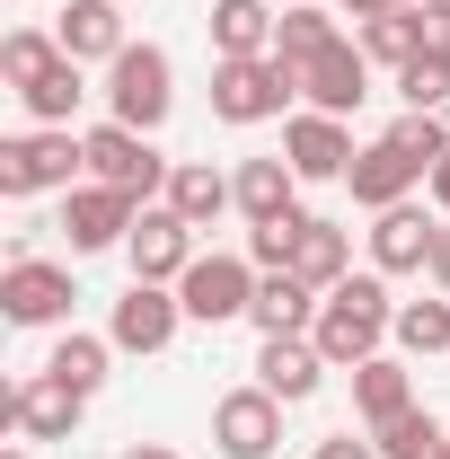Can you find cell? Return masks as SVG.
Instances as JSON below:
<instances>
[{
  "label": "cell",
  "instance_id": "6da1fadb",
  "mask_svg": "<svg viewBox=\"0 0 450 459\" xmlns=\"http://www.w3.org/2000/svg\"><path fill=\"white\" fill-rule=\"evenodd\" d=\"M397 327V300H389V274H344L327 300H318V353H327V371H362Z\"/></svg>",
  "mask_w": 450,
  "mask_h": 459
},
{
  "label": "cell",
  "instance_id": "7a4b0ae2",
  "mask_svg": "<svg viewBox=\"0 0 450 459\" xmlns=\"http://www.w3.org/2000/svg\"><path fill=\"white\" fill-rule=\"evenodd\" d=\"M80 177H89V160H80V133H71V124H27V133L0 142V195H9V204L71 195Z\"/></svg>",
  "mask_w": 450,
  "mask_h": 459
},
{
  "label": "cell",
  "instance_id": "3957f363",
  "mask_svg": "<svg viewBox=\"0 0 450 459\" xmlns=\"http://www.w3.org/2000/svg\"><path fill=\"white\" fill-rule=\"evenodd\" d=\"M80 160H89L98 186H124L133 204H160V195H169V177H177V160H160V142H151V133H133V124H115V115L80 133Z\"/></svg>",
  "mask_w": 450,
  "mask_h": 459
},
{
  "label": "cell",
  "instance_id": "277c9868",
  "mask_svg": "<svg viewBox=\"0 0 450 459\" xmlns=\"http://www.w3.org/2000/svg\"><path fill=\"white\" fill-rule=\"evenodd\" d=\"M300 107V71L274 54H256V62H212V115L221 124H274V115Z\"/></svg>",
  "mask_w": 450,
  "mask_h": 459
},
{
  "label": "cell",
  "instance_id": "5b68a950",
  "mask_svg": "<svg viewBox=\"0 0 450 459\" xmlns=\"http://www.w3.org/2000/svg\"><path fill=\"white\" fill-rule=\"evenodd\" d=\"M177 107V62L169 45H124L107 62V115L115 124H133V133H160Z\"/></svg>",
  "mask_w": 450,
  "mask_h": 459
},
{
  "label": "cell",
  "instance_id": "8992f818",
  "mask_svg": "<svg viewBox=\"0 0 450 459\" xmlns=\"http://www.w3.org/2000/svg\"><path fill=\"white\" fill-rule=\"evenodd\" d=\"M71 300H80L71 265L36 256V247L9 256V274H0V318H9V327H71Z\"/></svg>",
  "mask_w": 450,
  "mask_h": 459
},
{
  "label": "cell",
  "instance_id": "52a82bcc",
  "mask_svg": "<svg viewBox=\"0 0 450 459\" xmlns=\"http://www.w3.org/2000/svg\"><path fill=\"white\" fill-rule=\"evenodd\" d=\"M256 283H265V274H256L247 256L212 247V256H195V265L177 274V300H186V318H195V327H229V318H247Z\"/></svg>",
  "mask_w": 450,
  "mask_h": 459
},
{
  "label": "cell",
  "instance_id": "ba28073f",
  "mask_svg": "<svg viewBox=\"0 0 450 459\" xmlns=\"http://www.w3.org/2000/svg\"><path fill=\"white\" fill-rule=\"evenodd\" d=\"M353 151H362V142H353L344 115H318V107H291V115H282V160H291L300 186H344Z\"/></svg>",
  "mask_w": 450,
  "mask_h": 459
},
{
  "label": "cell",
  "instance_id": "9c48e42d",
  "mask_svg": "<svg viewBox=\"0 0 450 459\" xmlns=\"http://www.w3.org/2000/svg\"><path fill=\"white\" fill-rule=\"evenodd\" d=\"M177 327H186V300H177V283H124L107 309V336L115 353H169Z\"/></svg>",
  "mask_w": 450,
  "mask_h": 459
},
{
  "label": "cell",
  "instance_id": "30bf717a",
  "mask_svg": "<svg viewBox=\"0 0 450 459\" xmlns=\"http://www.w3.org/2000/svg\"><path fill=\"white\" fill-rule=\"evenodd\" d=\"M142 221V204L124 195V186H98V177H80L71 195H62V238H71V256H98V247H124Z\"/></svg>",
  "mask_w": 450,
  "mask_h": 459
},
{
  "label": "cell",
  "instance_id": "8fae6325",
  "mask_svg": "<svg viewBox=\"0 0 450 459\" xmlns=\"http://www.w3.org/2000/svg\"><path fill=\"white\" fill-rule=\"evenodd\" d=\"M212 451L221 459H274L282 451V398L274 389H229V398H212Z\"/></svg>",
  "mask_w": 450,
  "mask_h": 459
},
{
  "label": "cell",
  "instance_id": "7c38bea8",
  "mask_svg": "<svg viewBox=\"0 0 450 459\" xmlns=\"http://www.w3.org/2000/svg\"><path fill=\"white\" fill-rule=\"evenodd\" d=\"M0 415H9V433H18V442H71V433H80V415H89V398H80V389H62L54 371H27V380H9Z\"/></svg>",
  "mask_w": 450,
  "mask_h": 459
},
{
  "label": "cell",
  "instance_id": "4fadbf2b",
  "mask_svg": "<svg viewBox=\"0 0 450 459\" xmlns=\"http://www.w3.org/2000/svg\"><path fill=\"white\" fill-rule=\"evenodd\" d=\"M371 71H380V62L362 54V36H344V45H327L318 62H300V107L344 115V124H353V107L371 98Z\"/></svg>",
  "mask_w": 450,
  "mask_h": 459
},
{
  "label": "cell",
  "instance_id": "5bb4252c",
  "mask_svg": "<svg viewBox=\"0 0 450 459\" xmlns=\"http://www.w3.org/2000/svg\"><path fill=\"white\" fill-rule=\"evenodd\" d=\"M124 256H133V283H177L203 247H195V221H177L169 204H142V221L124 238Z\"/></svg>",
  "mask_w": 450,
  "mask_h": 459
},
{
  "label": "cell",
  "instance_id": "9a60e30c",
  "mask_svg": "<svg viewBox=\"0 0 450 459\" xmlns=\"http://www.w3.org/2000/svg\"><path fill=\"white\" fill-rule=\"evenodd\" d=\"M424 177H433V169H424V160H406L389 133H380V142H362V151H353L344 195H353L362 212H389V204H415V186H424Z\"/></svg>",
  "mask_w": 450,
  "mask_h": 459
},
{
  "label": "cell",
  "instance_id": "2e32d148",
  "mask_svg": "<svg viewBox=\"0 0 450 459\" xmlns=\"http://www.w3.org/2000/svg\"><path fill=\"white\" fill-rule=\"evenodd\" d=\"M433 238H442V212H424V204L371 212V274H424L433 265Z\"/></svg>",
  "mask_w": 450,
  "mask_h": 459
},
{
  "label": "cell",
  "instance_id": "e0dca14e",
  "mask_svg": "<svg viewBox=\"0 0 450 459\" xmlns=\"http://www.w3.org/2000/svg\"><path fill=\"white\" fill-rule=\"evenodd\" d=\"M318 380H327V353H318V336H265V344H256V389H274L282 406L318 398Z\"/></svg>",
  "mask_w": 450,
  "mask_h": 459
},
{
  "label": "cell",
  "instance_id": "ac0fdd59",
  "mask_svg": "<svg viewBox=\"0 0 450 459\" xmlns=\"http://www.w3.org/2000/svg\"><path fill=\"white\" fill-rule=\"evenodd\" d=\"M238 221L247 230H265V221H300V177H291V160H238Z\"/></svg>",
  "mask_w": 450,
  "mask_h": 459
},
{
  "label": "cell",
  "instance_id": "d6986e66",
  "mask_svg": "<svg viewBox=\"0 0 450 459\" xmlns=\"http://www.w3.org/2000/svg\"><path fill=\"white\" fill-rule=\"evenodd\" d=\"M212 62H256V54H274V27H282V9L274 0H212Z\"/></svg>",
  "mask_w": 450,
  "mask_h": 459
},
{
  "label": "cell",
  "instance_id": "ffe728a7",
  "mask_svg": "<svg viewBox=\"0 0 450 459\" xmlns=\"http://www.w3.org/2000/svg\"><path fill=\"white\" fill-rule=\"evenodd\" d=\"M318 300H327V291H309L300 274H265L256 300H247V327H256V336H309V327H318Z\"/></svg>",
  "mask_w": 450,
  "mask_h": 459
},
{
  "label": "cell",
  "instance_id": "44dd1931",
  "mask_svg": "<svg viewBox=\"0 0 450 459\" xmlns=\"http://www.w3.org/2000/svg\"><path fill=\"white\" fill-rule=\"evenodd\" d=\"M406 406H415V362H406V353H371V362L353 371V415L380 433V424L406 415Z\"/></svg>",
  "mask_w": 450,
  "mask_h": 459
},
{
  "label": "cell",
  "instance_id": "7402d4cb",
  "mask_svg": "<svg viewBox=\"0 0 450 459\" xmlns=\"http://www.w3.org/2000/svg\"><path fill=\"white\" fill-rule=\"evenodd\" d=\"M54 36H62V54H71V62H115L124 45H133L115 0H71V9L54 18Z\"/></svg>",
  "mask_w": 450,
  "mask_h": 459
},
{
  "label": "cell",
  "instance_id": "603a6c76",
  "mask_svg": "<svg viewBox=\"0 0 450 459\" xmlns=\"http://www.w3.org/2000/svg\"><path fill=\"white\" fill-rule=\"evenodd\" d=\"M160 204H169L177 221L212 230L221 212H238V186H229V177L212 169V160H177V177H169V195H160Z\"/></svg>",
  "mask_w": 450,
  "mask_h": 459
},
{
  "label": "cell",
  "instance_id": "cb8c5ba5",
  "mask_svg": "<svg viewBox=\"0 0 450 459\" xmlns=\"http://www.w3.org/2000/svg\"><path fill=\"white\" fill-rule=\"evenodd\" d=\"M291 274H300L309 291H336L344 274H353V230L309 212V221H300V247H291Z\"/></svg>",
  "mask_w": 450,
  "mask_h": 459
},
{
  "label": "cell",
  "instance_id": "d4e9b609",
  "mask_svg": "<svg viewBox=\"0 0 450 459\" xmlns=\"http://www.w3.org/2000/svg\"><path fill=\"white\" fill-rule=\"evenodd\" d=\"M45 371H54L62 389H80V398H98L115 371V336H89V327H62L54 353H45Z\"/></svg>",
  "mask_w": 450,
  "mask_h": 459
},
{
  "label": "cell",
  "instance_id": "484cf974",
  "mask_svg": "<svg viewBox=\"0 0 450 459\" xmlns=\"http://www.w3.org/2000/svg\"><path fill=\"white\" fill-rule=\"evenodd\" d=\"M327 45H344V27H336V9L327 0H300V9H282V27H274V62H318Z\"/></svg>",
  "mask_w": 450,
  "mask_h": 459
},
{
  "label": "cell",
  "instance_id": "4316f807",
  "mask_svg": "<svg viewBox=\"0 0 450 459\" xmlns=\"http://www.w3.org/2000/svg\"><path fill=\"white\" fill-rule=\"evenodd\" d=\"M80 71H89V62H71V54H62L54 71L36 80V89H18V107L36 115V124H80V107H89V80H80Z\"/></svg>",
  "mask_w": 450,
  "mask_h": 459
},
{
  "label": "cell",
  "instance_id": "83f0119b",
  "mask_svg": "<svg viewBox=\"0 0 450 459\" xmlns=\"http://www.w3.org/2000/svg\"><path fill=\"white\" fill-rule=\"evenodd\" d=\"M397 353L406 362H433V353H450V291H433V300H397Z\"/></svg>",
  "mask_w": 450,
  "mask_h": 459
},
{
  "label": "cell",
  "instance_id": "f1b7e54d",
  "mask_svg": "<svg viewBox=\"0 0 450 459\" xmlns=\"http://www.w3.org/2000/svg\"><path fill=\"white\" fill-rule=\"evenodd\" d=\"M54 62H62L54 27H9V36H0V80H9V89H36Z\"/></svg>",
  "mask_w": 450,
  "mask_h": 459
},
{
  "label": "cell",
  "instance_id": "f546056e",
  "mask_svg": "<svg viewBox=\"0 0 450 459\" xmlns=\"http://www.w3.org/2000/svg\"><path fill=\"white\" fill-rule=\"evenodd\" d=\"M353 36H362V54L380 62V71H406V62L424 54V9H389V18H371Z\"/></svg>",
  "mask_w": 450,
  "mask_h": 459
},
{
  "label": "cell",
  "instance_id": "4dcf8cb0",
  "mask_svg": "<svg viewBox=\"0 0 450 459\" xmlns=\"http://www.w3.org/2000/svg\"><path fill=\"white\" fill-rule=\"evenodd\" d=\"M380 459H442V442H450V424L433 415V406H406V415H389L380 433Z\"/></svg>",
  "mask_w": 450,
  "mask_h": 459
},
{
  "label": "cell",
  "instance_id": "1f68e13d",
  "mask_svg": "<svg viewBox=\"0 0 450 459\" xmlns=\"http://www.w3.org/2000/svg\"><path fill=\"white\" fill-rule=\"evenodd\" d=\"M397 98H406V115H442L450 107V62L442 54H415L406 71H397Z\"/></svg>",
  "mask_w": 450,
  "mask_h": 459
},
{
  "label": "cell",
  "instance_id": "d6a6232c",
  "mask_svg": "<svg viewBox=\"0 0 450 459\" xmlns=\"http://www.w3.org/2000/svg\"><path fill=\"white\" fill-rule=\"evenodd\" d=\"M389 142L406 151V160H424V169H442V160H450V124H442V115H397Z\"/></svg>",
  "mask_w": 450,
  "mask_h": 459
},
{
  "label": "cell",
  "instance_id": "836d02e7",
  "mask_svg": "<svg viewBox=\"0 0 450 459\" xmlns=\"http://www.w3.org/2000/svg\"><path fill=\"white\" fill-rule=\"evenodd\" d=\"M300 221H309V212H300ZM300 221H265V230H247V265H256V274H291Z\"/></svg>",
  "mask_w": 450,
  "mask_h": 459
},
{
  "label": "cell",
  "instance_id": "e575fe53",
  "mask_svg": "<svg viewBox=\"0 0 450 459\" xmlns=\"http://www.w3.org/2000/svg\"><path fill=\"white\" fill-rule=\"evenodd\" d=\"M424 54L450 62V0H424Z\"/></svg>",
  "mask_w": 450,
  "mask_h": 459
},
{
  "label": "cell",
  "instance_id": "d590c367",
  "mask_svg": "<svg viewBox=\"0 0 450 459\" xmlns=\"http://www.w3.org/2000/svg\"><path fill=\"white\" fill-rule=\"evenodd\" d=\"M309 459H380V442H353V433H327Z\"/></svg>",
  "mask_w": 450,
  "mask_h": 459
},
{
  "label": "cell",
  "instance_id": "8d00e7d4",
  "mask_svg": "<svg viewBox=\"0 0 450 459\" xmlns=\"http://www.w3.org/2000/svg\"><path fill=\"white\" fill-rule=\"evenodd\" d=\"M336 18H353V27H371V18H389V9H406V0H327Z\"/></svg>",
  "mask_w": 450,
  "mask_h": 459
},
{
  "label": "cell",
  "instance_id": "74e56055",
  "mask_svg": "<svg viewBox=\"0 0 450 459\" xmlns=\"http://www.w3.org/2000/svg\"><path fill=\"white\" fill-rule=\"evenodd\" d=\"M424 274H433V291H450V221H442V238H433V265H424Z\"/></svg>",
  "mask_w": 450,
  "mask_h": 459
},
{
  "label": "cell",
  "instance_id": "f35d334b",
  "mask_svg": "<svg viewBox=\"0 0 450 459\" xmlns=\"http://www.w3.org/2000/svg\"><path fill=\"white\" fill-rule=\"evenodd\" d=\"M424 186H433V212H442V221H450V160H442V169H433V177H424Z\"/></svg>",
  "mask_w": 450,
  "mask_h": 459
},
{
  "label": "cell",
  "instance_id": "ab89813d",
  "mask_svg": "<svg viewBox=\"0 0 450 459\" xmlns=\"http://www.w3.org/2000/svg\"><path fill=\"white\" fill-rule=\"evenodd\" d=\"M115 459H186V451H169V442H133V451H115Z\"/></svg>",
  "mask_w": 450,
  "mask_h": 459
},
{
  "label": "cell",
  "instance_id": "60d3db41",
  "mask_svg": "<svg viewBox=\"0 0 450 459\" xmlns=\"http://www.w3.org/2000/svg\"><path fill=\"white\" fill-rule=\"evenodd\" d=\"M0 459H27V442H9V451H0Z\"/></svg>",
  "mask_w": 450,
  "mask_h": 459
},
{
  "label": "cell",
  "instance_id": "b9f144b4",
  "mask_svg": "<svg viewBox=\"0 0 450 459\" xmlns=\"http://www.w3.org/2000/svg\"><path fill=\"white\" fill-rule=\"evenodd\" d=\"M274 9H300V0H274Z\"/></svg>",
  "mask_w": 450,
  "mask_h": 459
},
{
  "label": "cell",
  "instance_id": "7bdbcfd3",
  "mask_svg": "<svg viewBox=\"0 0 450 459\" xmlns=\"http://www.w3.org/2000/svg\"><path fill=\"white\" fill-rule=\"evenodd\" d=\"M115 9H133V0H115Z\"/></svg>",
  "mask_w": 450,
  "mask_h": 459
},
{
  "label": "cell",
  "instance_id": "ee69618b",
  "mask_svg": "<svg viewBox=\"0 0 450 459\" xmlns=\"http://www.w3.org/2000/svg\"><path fill=\"white\" fill-rule=\"evenodd\" d=\"M406 9H424V0H406Z\"/></svg>",
  "mask_w": 450,
  "mask_h": 459
},
{
  "label": "cell",
  "instance_id": "f6af8a7d",
  "mask_svg": "<svg viewBox=\"0 0 450 459\" xmlns=\"http://www.w3.org/2000/svg\"><path fill=\"white\" fill-rule=\"evenodd\" d=\"M442 459H450V442H442Z\"/></svg>",
  "mask_w": 450,
  "mask_h": 459
}]
</instances>
